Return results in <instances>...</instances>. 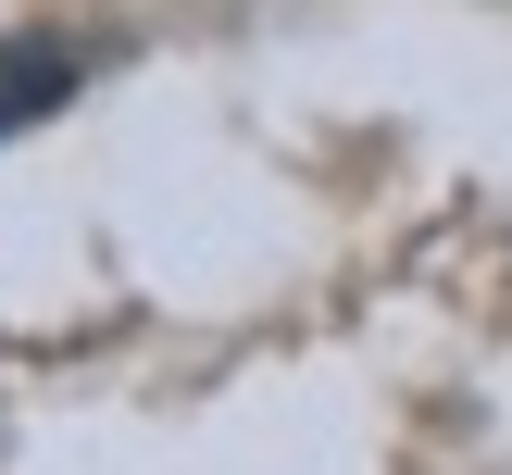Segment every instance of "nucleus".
Here are the masks:
<instances>
[{"mask_svg":"<svg viewBox=\"0 0 512 475\" xmlns=\"http://www.w3.org/2000/svg\"><path fill=\"white\" fill-rule=\"evenodd\" d=\"M63 88H75V50H63V38H25V50H0V125L50 113Z\"/></svg>","mask_w":512,"mask_h":475,"instance_id":"1","label":"nucleus"}]
</instances>
